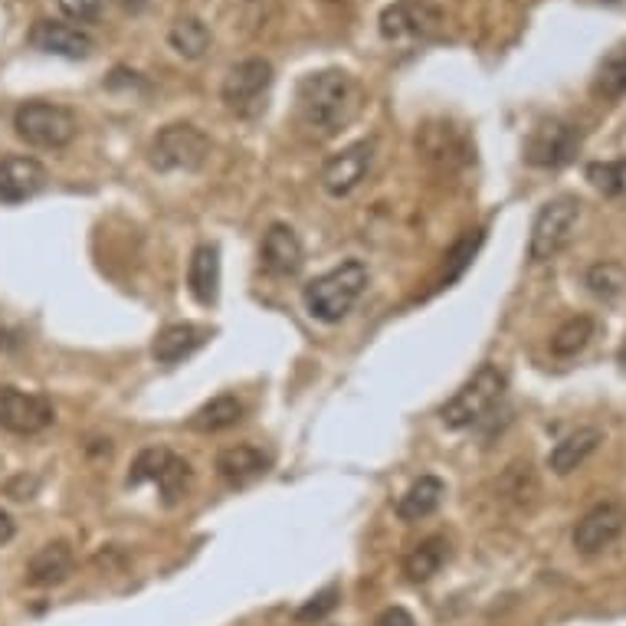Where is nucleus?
<instances>
[{"label":"nucleus","mask_w":626,"mask_h":626,"mask_svg":"<svg viewBox=\"0 0 626 626\" xmlns=\"http://www.w3.org/2000/svg\"><path fill=\"white\" fill-rule=\"evenodd\" d=\"M295 109L305 128L318 135H338L361 109V86L345 69L309 72L295 86Z\"/></svg>","instance_id":"f257e3e1"},{"label":"nucleus","mask_w":626,"mask_h":626,"mask_svg":"<svg viewBox=\"0 0 626 626\" xmlns=\"http://www.w3.org/2000/svg\"><path fill=\"white\" fill-rule=\"evenodd\" d=\"M365 289H368V266L361 259H345L342 266L315 276L305 286L302 302H305V312L315 322L335 325L355 309V302L361 299Z\"/></svg>","instance_id":"f03ea898"},{"label":"nucleus","mask_w":626,"mask_h":626,"mask_svg":"<svg viewBox=\"0 0 626 626\" xmlns=\"http://www.w3.org/2000/svg\"><path fill=\"white\" fill-rule=\"evenodd\" d=\"M505 375L495 365H482L443 407H439V420L449 429H469L479 420H485L492 414V407L502 401L505 394Z\"/></svg>","instance_id":"7ed1b4c3"},{"label":"nucleus","mask_w":626,"mask_h":626,"mask_svg":"<svg viewBox=\"0 0 626 626\" xmlns=\"http://www.w3.org/2000/svg\"><path fill=\"white\" fill-rule=\"evenodd\" d=\"M13 132L33 148H66L76 138L79 122L66 105L36 99V102H23L13 112Z\"/></svg>","instance_id":"20e7f679"},{"label":"nucleus","mask_w":626,"mask_h":626,"mask_svg":"<svg viewBox=\"0 0 626 626\" xmlns=\"http://www.w3.org/2000/svg\"><path fill=\"white\" fill-rule=\"evenodd\" d=\"M210 158V138L191 122L165 125L152 142V168L155 171H201Z\"/></svg>","instance_id":"39448f33"},{"label":"nucleus","mask_w":626,"mask_h":626,"mask_svg":"<svg viewBox=\"0 0 626 626\" xmlns=\"http://www.w3.org/2000/svg\"><path fill=\"white\" fill-rule=\"evenodd\" d=\"M578 220H581V201H578V198H568V194H564V198L548 201L545 208L535 213L532 236H528V259H532V262H548V259H555V256L568 246V239H571Z\"/></svg>","instance_id":"423d86ee"},{"label":"nucleus","mask_w":626,"mask_h":626,"mask_svg":"<svg viewBox=\"0 0 626 626\" xmlns=\"http://www.w3.org/2000/svg\"><path fill=\"white\" fill-rule=\"evenodd\" d=\"M269 86H272V63L262 59V56H253V59L236 63V66L223 76L220 99L226 102L230 112H236V115H253V112H259V105H262Z\"/></svg>","instance_id":"0eeeda50"},{"label":"nucleus","mask_w":626,"mask_h":626,"mask_svg":"<svg viewBox=\"0 0 626 626\" xmlns=\"http://www.w3.org/2000/svg\"><path fill=\"white\" fill-rule=\"evenodd\" d=\"M578 152H581V132L561 119L538 122L525 142V161L532 168H545V171H558L564 165H571Z\"/></svg>","instance_id":"6e6552de"},{"label":"nucleus","mask_w":626,"mask_h":626,"mask_svg":"<svg viewBox=\"0 0 626 626\" xmlns=\"http://www.w3.org/2000/svg\"><path fill=\"white\" fill-rule=\"evenodd\" d=\"M443 26V10L433 0H394L381 10L378 30L391 43L404 40H429Z\"/></svg>","instance_id":"1a4fd4ad"},{"label":"nucleus","mask_w":626,"mask_h":626,"mask_svg":"<svg viewBox=\"0 0 626 626\" xmlns=\"http://www.w3.org/2000/svg\"><path fill=\"white\" fill-rule=\"evenodd\" d=\"M56 411L43 394H26L20 388H0V426L16 436H33L53 426Z\"/></svg>","instance_id":"9d476101"},{"label":"nucleus","mask_w":626,"mask_h":626,"mask_svg":"<svg viewBox=\"0 0 626 626\" xmlns=\"http://www.w3.org/2000/svg\"><path fill=\"white\" fill-rule=\"evenodd\" d=\"M626 532V505L601 502L574 525V548L581 555H601Z\"/></svg>","instance_id":"9b49d317"},{"label":"nucleus","mask_w":626,"mask_h":626,"mask_svg":"<svg viewBox=\"0 0 626 626\" xmlns=\"http://www.w3.org/2000/svg\"><path fill=\"white\" fill-rule=\"evenodd\" d=\"M375 142H355L322 165V188L328 198H348L371 171Z\"/></svg>","instance_id":"f8f14e48"},{"label":"nucleus","mask_w":626,"mask_h":626,"mask_svg":"<svg viewBox=\"0 0 626 626\" xmlns=\"http://www.w3.org/2000/svg\"><path fill=\"white\" fill-rule=\"evenodd\" d=\"M30 46L63 56V59H89L96 49V40L76 26V23H63V20H36L30 30Z\"/></svg>","instance_id":"ddd939ff"},{"label":"nucleus","mask_w":626,"mask_h":626,"mask_svg":"<svg viewBox=\"0 0 626 626\" xmlns=\"http://www.w3.org/2000/svg\"><path fill=\"white\" fill-rule=\"evenodd\" d=\"M262 269L276 279H289L295 276L302 266H305V249H302V239L295 236L292 226L286 223H272L262 236Z\"/></svg>","instance_id":"4468645a"},{"label":"nucleus","mask_w":626,"mask_h":626,"mask_svg":"<svg viewBox=\"0 0 626 626\" xmlns=\"http://www.w3.org/2000/svg\"><path fill=\"white\" fill-rule=\"evenodd\" d=\"M46 188V168L36 158H0V204H23Z\"/></svg>","instance_id":"2eb2a0df"},{"label":"nucleus","mask_w":626,"mask_h":626,"mask_svg":"<svg viewBox=\"0 0 626 626\" xmlns=\"http://www.w3.org/2000/svg\"><path fill=\"white\" fill-rule=\"evenodd\" d=\"M72 571H76L72 548L66 541H49L26 561V584L30 588H56V584L69 581Z\"/></svg>","instance_id":"dca6fc26"},{"label":"nucleus","mask_w":626,"mask_h":626,"mask_svg":"<svg viewBox=\"0 0 626 626\" xmlns=\"http://www.w3.org/2000/svg\"><path fill=\"white\" fill-rule=\"evenodd\" d=\"M266 469H269V456L262 449H256V446L239 443V446H226V449L216 452V476L226 485H236V489L249 485L259 476H266Z\"/></svg>","instance_id":"f3484780"},{"label":"nucleus","mask_w":626,"mask_h":626,"mask_svg":"<svg viewBox=\"0 0 626 626\" xmlns=\"http://www.w3.org/2000/svg\"><path fill=\"white\" fill-rule=\"evenodd\" d=\"M604 443V433L597 426H581L574 433H568L551 452H548V469L555 476H571L574 469H581L594 452L597 446Z\"/></svg>","instance_id":"a211bd4d"},{"label":"nucleus","mask_w":626,"mask_h":626,"mask_svg":"<svg viewBox=\"0 0 626 626\" xmlns=\"http://www.w3.org/2000/svg\"><path fill=\"white\" fill-rule=\"evenodd\" d=\"M204 342H208V328L191 325V322H178V325H168V328L158 332V338L152 345V355H155L158 365H178V361L191 358Z\"/></svg>","instance_id":"6ab92c4d"},{"label":"nucleus","mask_w":626,"mask_h":626,"mask_svg":"<svg viewBox=\"0 0 626 626\" xmlns=\"http://www.w3.org/2000/svg\"><path fill=\"white\" fill-rule=\"evenodd\" d=\"M188 289L201 305H213L220 295V249L213 243H201L188 262Z\"/></svg>","instance_id":"aec40b11"},{"label":"nucleus","mask_w":626,"mask_h":626,"mask_svg":"<svg viewBox=\"0 0 626 626\" xmlns=\"http://www.w3.org/2000/svg\"><path fill=\"white\" fill-rule=\"evenodd\" d=\"M443 492H446L443 479H436V476H420L417 482L398 499V518L420 522V518L433 515V512L439 508V502H443Z\"/></svg>","instance_id":"412c9836"},{"label":"nucleus","mask_w":626,"mask_h":626,"mask_svg":"<svg viewBox=\"0 0 626 626\" xmlns=\"http://www.w3.org/2000/svg\"><path fill=\"white\" fill-rule=\"evenodd\" d=\"M446 558H449L446 538L433 535V538H426V541H420V545L411 548V555L404 558V574H407L414 584H423V581H429L433 574H439V568L446 564Z\"/></svg>","instance_id":"4be33fe9"},{"label":"nucleus","mask_w":626,"mask_h":626,"mask_svg":"<svg viewBox=\"0 0 626 626\" xmlns=\"http://www.w3.org/2000/svg\"><path fill=\"white\" fill-rule=\"evenodd\" d=\"M239 420H243V404L233 394H220V398L208 401L194 417L188 420V426L198 429V433H220V429L236 426Z\"/></svg>","instance_id":"5701e85b"},{"label":"nucleus","mask_w":626,"mask_h":626,"mask_svg":"<svg viewBox=\"0 0 626 626\" xmlns=\"http://www.w3.org/2000/svg\"><path fill=\"white\" fill-rule=\"evenodd\" d=\"M594 96H597V99H607V102L624 99L626 96V43L614 46V49L601 59L597 76H594Z\"/></svg>","instance_id":"b1692460"},{"label":"nucleus","mask_w":626,"mask_h":626,"mask_svg":"<svg viewBox=\"0 0 626 626\" xmlns=\"http://www.w3.org/2000/svg\"><path fill=\"white\" fill-rule=\"evenodd\" d=\"M168 43L175 53H181L185 59H201L210 49V30L204 20L198 16H181L175 20V26L168 30Z\"/></svg>","instance_id":"393cba45"},{"label":"nucleus","mask_w":626,"mask_h":626,"mask_svg":"<svg viewBox=\"0 0 626 626\" xmlns=\"http://www.w3.org/2000/svg\"><path fill=\"white\" fill-rule=\"evenodd\" d=\"M594 338V318L591 315H574L568 318L555 335H551V355L558 358H574L581 355Z\"/></svg>","instance_id":"a878e982"},{"label":"nucleus","mask_w":626,"mask_h":626,"mask_svg":"<svg viewBox=\"0 0 626 626\" xmlns=\"http://www.w3.org/2000/svg\"><path fill=\"white\" fill-rule=\"evenodd\" d=\"M171 459H175V452L165 449V446H148V449H142V452L135 456L132 469H128V485H145V482H155V485H158V479L165 476V469L171 466Z\"/></svg>","instance_id":"bb28decb"},{"label":"nucleus","mask_w":626,"mask_h":626,"mask_svg":"<svg viewBox=\"0 0 626 626\" xmlns=\"http://www.w3.org/2000/svg\"><path fill=\"white\" fill-rule=\"evenodd\" d=\"M584 282H588V289L597 295V299H604V302H611V299H617L621 292H624L626 286V269L621 262H597V266H591L588 269V276H584Z\"/></svg>","instance_id":"cd10ccee"},{"label":"nucleus","mask_w":626,"mask_h":626,"mask_svg":"<svg viewBox=\"0 0 626 626\" xmlns=\"http://www.w3.org/2000/svg\"><path fill=\"white\" fill-rule=\"evenodd\" d=\"M482 239H485V233H482V230H469L466 236H459V239L449 246V253L443 256V259H446V276H443V282H446V286L466 272V266H469V262H472V256L479 253Z\"/></svg>","instance_id":"c85d7f7f"},{"label":"nucleus","mask_w":626,"mask_h":626,"mask_svg":"<svg viewBox=\"0 0 626 626\" xmlns=\"http://www.w3.org/2000/svg\"><path fill=\"white\" fill-rule=\"evenodd\" d=\"M588 181L601 191V194H607V198H621L626 194V158L624 161H597V165H591L588 168Z\"/></svg>","instance_id":"c756f323"},{"label":"nucleus","mask_w":626,"mask_h":626,"mask_svg":"<svg viewBox=\"0 0 626 626\" xmlns=\"http://www.w3.org/2000/svg\"><path fill=\"white\" fill-rule=\"evenodd\" d=\"M338 597H342L338 584H328L325 591H318L312 601H305V604L295 611V621H299V624H322V621L338 607Z\"/></svg>","instance_id":"7c9ffc66"},{"label":"nucleus","mask_w":626,"mask_h":626,"mask_svg":"<svg viewBox=\"0 0 626 626\" xmlns=\"http://www.w3.org/2000/svg\"><path fill=\"white\" fill-rule=\"evenodd\" d=\"M502 492L505 495H515L518 502H528L532 495H538V479L532 472V466H512L502 479Z\"/></svg>","instance_id":"2f4dec72"},{"label":"nucleus","mask_w":626,"mask_h":626,"mask_svg":"<svg viewBox=\"0 0 626 626\" xmlns=\"http://www.w3.org/2000/svg\"><path fill=\"white\" fill-rule=\"evenodd\" d=\"M56 7L72 23H96L102 16V0H56Z\"/></svg>","instance_id":"473e14b6"},{"label":"nucleus","mask_w":626,"mask_h":626,"mask_svg":"<svg viewBox=\"0 0 626 626\" xmlns=\"http://www.w3.org/2000/svg\"><path fill=\"white\" fill-rule=\"evenodd\" d=\"M33 489H36V479H33V476H30V479H26V476H16L13 482L3 485V492H7L10 499H30Z\"/></svg>","instance_id":"72a5a7b5"},{"label":"nucleus","mask_w":626,"mask_h":626,"mask_svg":"<svg viewBox=\"0 0 626 626\" xmlns=\"http://www.w3.org/2000/svg\"><path fill=\"white\" fill-rule=\"evenodd\" d=\"M375 626H414V617H411L404 607H388V611L375 621Z\"/></svg>","instance_id":"f704fd0d"},{"label":"nucleus","mask_w":626,"mask_h":626,"mask_svg":"<svg viewBox=\"0 0 626 626\" xmlns=\"http://www.w3.org/2000/svg\"><path fill=\"white\" fill-rule=\"evenodd\" d=\"M13 532H16V528H13V518L0 508V545H7V541L13 538Z\"/></svg>","instance_id":"c9c22d12"},{"label":"nucleus","mask_w":626,"mask_h":626,"mask_svg":"<svg viewBox=\"0 0 626 626\" xmlns=\"http://www.w3.org/2000/svg\"><path fill=\"white\" fill-rule=\"evenodd\" d=\"M115 3H119L122 10H128V13H142L148 0H115Z\"/></svg>","instance_id":"e433bc0d"},{"label":"nucleus","mask_w":626,"mask_h":626,"mask_svg":"<svg viewBox=\"0 0 626 626\" xmlns=\"http://www.w3.org/2000/svg\"><path fill=\"white\" fill-rule=\"evenodd\" d=\"M601 3H621V0H601Z\"/></svg>","instance_id":"4c0bfd02"}]
</instances>
